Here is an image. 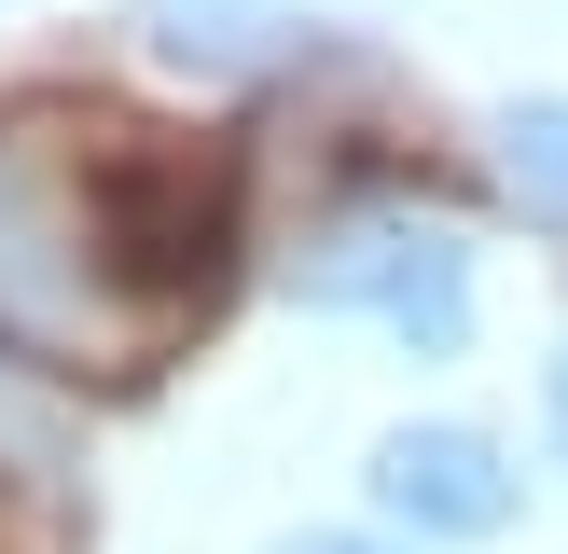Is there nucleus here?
<instances>
[{
    "label": "nucleus",
    "instance_id": "nucleus-1",
    "mask_svg": "<svg viewBox=\"0 0 568 554\" xmlns=\"http://www.w3.org/2000/svg\"><path fill=\"white\" fill-rule=\"evenodd\" d=\"M236 277L222 153L111 111H0V360L125 375Z\"/></svg>",
    "mask_w": 568,
    "mask_h": 554
},
{
    "label": "nucleus",
    "instance_id": "nucleus-2",
    "mask_svg": "<svg viewBox=\"0 0 568 554\" xmlns=\"http://www.w3.org/2000/svg\"><path fill=\"white\" fill-rule=\"evenodd\" d=\"M292 291L333 305V319H388L416 360H458V332H471V249H458V222L416 208V194H347V208L292 249Z\"/></svg>",
    "mask_w": 568,
    "mask_h": 554
},
{
    "label": "nucleus",
    "instance_id": "nucleus-3",
    "mask_svg": "<svg viewBox=\"0 0 568 554\" xmlns=\"http://www.w3.org/2000/svg\"><path fill=\"white\" fill-rule=\"evenodd\" d=\"M375 513L403 526V541H499L514 526V499H527V471L499 458L486 430H458V416H416V430H388L375 443Z\"/></svg>",
    "mask_w": 568,
    "mask_h": 554
},
{
    "label": "nucleus",
    "instance_id": "nucleus-4",
    "mask_svg": "<svg viewBox=\"0 0 568 554\" xmlns=\"http://www.w3.org/2000/svg\"><path fill=\"white\" fill-rule=\"evenodd\" d=\"M486 166L541 236H568V98H499L486 111Z\"/></svg>",
    "mask_w": 568,
    "mask_h": 554
},
{
    "label": "nucleus",
    "instance_id": "nucleus-5",
    "mask_svg": "<svg viewBox=\"0 0 568 554\" xmlns=\"http://www.w3.org/2000/svg\"><path fill=\"white\" fill-rule=\"evenodd\" d=\"M292 0H153V55L166 70H264Z\"/></svg>",
    "mask_w": 568,
    "mask_h": 554
},
{
    "label": "nucleus",
    "instance_id": "nucleus-6",
    "mask_svg": "<svg viewBox=\"0 0 568 554\" xmlns=\"http://www.w3.org/2000/svg\"><path fill=\"white\" fill-rule=\"evenodd\" d=\"M277 554H403V541H375V526H292Z\"/></svg>",
    "mask_w": 568,
    "mask_h": 554
},
{
    "label": "nucleus",
    "instance_id": "nucleus-7",
    "mask_svg": "<svg viewBox=\"0 0 568 554\" xmlns=\"http://www.w3.org/2000/svg\"><path fill=\"white\" fill-rule=\"evenodd\" d=\"M541 430H555V458H568V347L541 360Z\"/></svg>",
    "mask_w": 568,
    "mask_h": 554
}]
</instances>
